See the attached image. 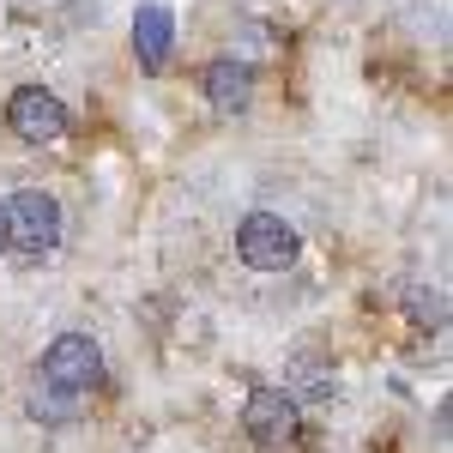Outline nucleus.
I'll list each match as a JSON object with an SVG mask.
<instances>
[{
	"instance_id": "3",
	"label": "nucleus",
	"mask_w": 453,
	"mask_h": 453,
	"mask_svg": "<svg viewBox=\"0 0 453 453\" xmlns=\"http://www.w3.org/2000/svg\"><path fill=\"white\" fill-rule=\"evenodd\" d=\"M296 230L284 224L279 211H248L242 224H236V260L254 266V273H284L290 260H296Z\"/></svg>"
},
{
	"instance_id": "5",
	"label": "nucleus",
	"mask_w": 453,
	"mask_h": 453,
	"mask_svg": "<svg viewBox=\"0 0 453 453\" xmlns=\"http://www.w3.org/2000/svg\"><path fill=\"white\" fill-rule=\"evenodd\" d=\"M6 121H12V134L25 145H49L67 134V109H61V97L49 85H19L6 97Z\"/></svg>"
},
{
	"instance_id": "6",
	"label": "nucleus",
	"mask_w": 453,
	"mask_h": 453,
	"mask_svg": "<svg viewBox=\"0 0 453 453\" xmlns=\"http://www.w3.org/2000/svg\"><path fill=\"white\" fill-rule=\"evenodd\" d=\"M206 104L211 109H230V115L248 109V104H254V67L236 61V55H218V61L206 67Z\"/></svg>"
},
{
	"instance_id": "1",
	"label": "nucleus",
	"mask_w": 453,
	"mask_h": 453,
	"mask_svg": "<svg viewBox=\"0 0 453 453\" xmlns=\"http://www.w3.org/2000/svg\"><path fill=\"white\" fill-rule=\"evenodd\" d=\"M104 387V350L91 333H61L36 363V393H31V418L42 423H73L85 411V399Z\"/></svg>"
},
{
	"instance_id": "7",
	"label": "nucleus",
	"mask_w": 453,
	"mask_h": 453,
	"mask_svg": "<svg viewBox=\"0 0 453 453\" xmlns=\"http://www.w3.org/2000/svg\"><path fill=\"white\" fill-rule=\"evenodd\" d=\"M170 49H175L170 6H140V12H134V55H140V67L157 73L164 61H170Z\"/></svg>"
},
{
	"instance_id": "8",
	"label": "nucleus",
	"mask_w": 453,
	"mask_h": 453,
	"mask_svg": "<svg viewBox=\"0 0 453 453\" xmlns=\"http://www.w3.org/2000/svg\"><path fill=\"white\" fill-rule=\"evenodd\" d=\"M405 309H411V320H418V326H441V320H448L441 290H423V284H411V290H405Z\"/></svg>"
},
{
	"instance_id": "9",
	"label": "nucleus",
	"mask_w": 453,
	"mask_h": 453,
	"mask_svg": "<svg viewBox=\"0 0 453 453\" xmlns=\"http://www.w3.org/2000/svg\"><path fill=\"white\" fill-rule=\"evenodd\" d=\"M0 254H6V200H0Z\"/></svg>"
},
{
	"instance_id": "4",
	"label": "nucleus",
	"mask_w": 453,
	"mask_h": 453,
	"mask_svg": "<svg viewBox=\"0 0 453 453\" xmlns=\"http://www.w3.org/2000/svg\"><path fill=\"white\" fill-rule=\"evenodd\" d=\"M242 429H248L254 448L279 453V448H290V441L303 435V411H296V399L279 393V387H254L248 405H242Z\"/></svg>"
},
{
	"instance_id": "2",
	"label": "nucleus",
	"mask_w": 453,
	"mask_h": 453,
	"mask_svg": "<svg viewBox=\"0 0 453 453\" xmlns=\"http://www.w3.org/2000/svg\"><path fill=\"white\" fill-rule=\"evenodd\" d=\"M6 248H19V254H55L61 248V200L49 188H19L6 200Z\"/></svg>"
}]
</instances>
